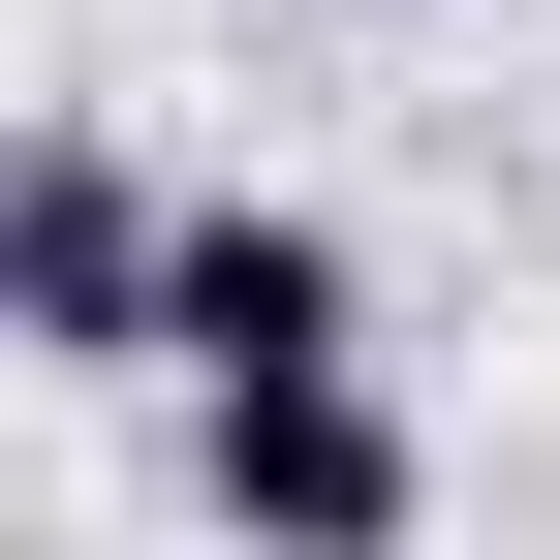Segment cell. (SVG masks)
<instances>
[{
  "label": "cell",
  "mask_w": 560,
  "mask_h": 560,
  "mask_svg": "<svg viewBox=\"0 0 560 560\" xmlns=\"http://www.w3.org/2000/svg\"><path fill=\"white\" fill-rule=\"evenodd\" d=\"M32 342H62V374H156V342H187V187H125V125L32 156Z\"/></svg>",
  "instance_id": "3957f363"
},
{
  "label": "cell",
  "mask_w": 560,
  "mask_h": 560,
  "mask_svg": "<svg viewBox=\"0 0 560 560\" xmlns=\"http://www.w3.org/2000/svg\"><path fill=\"white\" fill-rule=\"evenodd\" d=\"M187 405H280V374H374V249L312 219V187H187Z\"/></svg>",
  "instance_id": "7a4b0ae2"
},
{
  "label": "cell",
  "mask_w": 560,
  "mask_h": 560,
  "mask_svg": "<svg viewBox=\"0 0 560 560\" xmlns=\"http://www.w3.org/2000/svg\"><path fill=\"white\" fill-rule=\"evenodd\" d=\"M187 499L249 560H405L436 529V436H405V374H280V405H187Z\"/></svg>",
  "instance_id": "6da1fadb"
}]
</instances>
